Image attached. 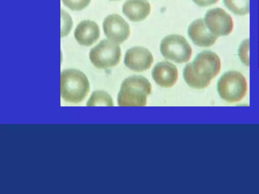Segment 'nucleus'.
Wrapping results in <instances>:
<instances>
[{
  "mask_svg": "<svg viewBox=\"0 0 259 194\" xmlns=\"http://www.w3.org/2000/svg\"><path fill=\"white\" fill-rule=\"evenodd\" d=\"M123 14L133 22L145 20L151 11V6L147 0H127L122 6Z\"/></svg>",
  "mask_w": 259,
  "mask_h": 194,
  "instance_id": "obj_13",
  "label": "nucleus"
},
{
  "mask_svg": "<svg viewBox=\"0 0 259 194\" xmlns=\"http://www.w3.org/2000/svg\"><path fill=\"white\" fill-rule=\"evenodd\" d=\"M221 68V60L215 53L203 51L195 57L192 63L185 66L183 77L190 87L203 89L218 75Z\"/></svg>",
  "mask_w": 259,
  "mask_h": 194,
  "instance_id": "obj_1",
  "label": "nucleus"
},
{
  "mask_svg": "<svg viewBox=\"0 0 259 194\" xmlns=\"http://www.w3.org/2000/svg\"><path fill=\"white\" fill-rule=\"evenodd\" d=\"M103 27L107 37L117 44L123 43L130 34L128 24L118 14L107 16L104 20Z\"/></svg>",
  "mask_w": 259,
  "mask_h": 194,
  "instance_id": "obj_8",
  "label": "nucleus"
},
{
  "mask_svg": "<svg viewBox=\"0 0 259 194\" xmlns=\"http://www.w3.org/2000/svg\"><path fill=\"white\" fill-rule=\"evenodd\" d=\"M90 84L86 75L79 70L69 69L63 70L60 76V92L66 102L78 103L87 96Z\"/></svg>",
  "mask_w": 259,
  "mask_h": 194,
  "instance_id": "obj_3",
  "label": "nucleus"
},
{
  "mask_svg": "<svg viewBox=\"0 0 259 194\" xmlns=\"http://www.w3.org/2000/svg\"><path fill=\"white\" fill-rule=\"evenodd\" d=\"M238 56L241 62L246 66H249V39L243 40L238 49Z\"/></svg>",
  "mask_w": 259,
  "mask_h": 194,
  "instance_id": "obj_16",
  "label": "nucleus"
},
{
  "mask_svg": "<svg viewBox=\"0 0 259 194\" xmlns=\"http://www.w3.org/2000/svg\"><path fill=\"white\" fill-rule=\"evenodd\" d=\"M154 61L150 52L143 46H134L126 52L124 63L130 70L141 72L149 69Z\"/></svg>",
  "mask_w": 259,
  "mask_h": 194,
  "instance_id": "obj_9",
  "label": "nucleus"
},
{
  "mask_svg": "<svg viewBox=\"0 0 259 194\" xmlns=\"http://www.w3.org/2000/svg\"><path fill=\"white\" fill-rule=\"evenodd\" d=\"M100 29L95 22L91 20L81 21L76 27L74 37L76 41L82 45L90 46L99 38Z\"/></svg>",
  "mask_w": 259,
  "mask_h": 194,
  "instance_id": "obj_12",
  "label": "nucleus"
},
{
  "mask_svg": "<svg viewBox=\"0 0 259 194\" xmlns=\"http://www.w3.org/2000/svg\"><path fill=\"white\" fill-rule=\"evenodd\" d=\"M160 51L165 59L179 64L188 62L192 53L186 39L178 34H170L163 38Z\"/></svg>",
  "mask_w": 259,
  "mask_h": 194,
  "instance_id": "obj_5",
  "label": "nucleus"
},
{
  "mask_svg": "<svg viewBox=\"0 0 259 194\" xmlns=\"http://www.w3.org/2000/svg\"><path fill=\"white\" fill-rule=\"evenodd\" d=\"M113 105L111 96L102 90L94 91L87 103V106H112Z\"/></svg>",
  "mask_w": 259,
  "mask_h": 194,
  "instance_id": "obj_15",
  "label": "nucleus"
},
{
  "mask_svg": "<svg viewBox=\"0 0 259 194\" xmlns=\"http://www.w3.org/2000/svg\"><path fill=\"white\" fill-rule=\"evenodd\" d=\"M61 37L66 36L69 33L72 26V21L70 15L64 10H61Z\"/></svg>",
  "mask_w": 259,
  "mask_h": 194,
  "instance_id": "obj_17",
  "label": "nucleus"
},
{
  "mask_svg": "<svg viewBox=\"0 0 259 194\" xmlns=\"http://www.w3.org/2000/svg\"><path fill=\"white\" fill-rule=\"evenodd\" d=\"M152 76L156 83L164 88L172 87L178 78L177 67L168 61L157 63L152 72Z\"/></svg>",
  "mask_w": 259,
  "mask_h": 194,
  "instance_id": "obj_11",
  "label": "nucleus"
},
{
  "mask_svg": "<svg viewBox=\"0 0 259 194\" xmlns=\"http://www.w3.org/2000/svg\"><path fill=\"white\" fill-rule=\"evenodd\" d=\"M247 82L244 76L237 71L225 73L219 79L217 90L220 97L229 103L242 100L246 94Z\"/></svg>",
  "mask_w": 259,
  "mask_h": 194,
  "instance_id": "obj_4",
  "label": "nucleus"
},
{
  "mask_svg": "<svg viewBox=\"0 0 259 194\" xmlns=\"http://www.w3.org/2000/svg\"><path fill=\"white\" fill-rule=\"evenodd\" d=\"M193 2L201 7H206L218 3L219 0H192Z\"/></svg>",
  "mask_w": 259,
  "mask_h": 194,
  "instance_id": "obj_19",
  "label": "nucleus"
},
{
  "mask_svg": "<svg viewBox=\"0 0 259 194\" xmlns=\"http://www.w3.org/2000/svg\"><path fill=\"white\" fill-rule=\"evenodd\" d=\"M225 6L232 13L243 16L249 13V0H223Z\"/></svg>",
  "mask_w": 259,
  "mask_h": 194,
  "instance_id": "obj_14",
  "label": "nucleus"
},
{
  "mask_svg": "<svg viewBox=\"0 0 259 194\" xmlns=\"http://www.w3.org/2000/svg\"><path fill=\"white\" fill-rule=\"evenodd\" d=\"M91 0H62L65 6L73 11H81L86 8Z\"/></svg>",
  "mask_w": 259,
  "mask_h": 194,
  "instance_id": "obj_18",
  "label": "nucleus"
},
{
  "mask_svg": "<svg viewBox=\"0 0 259 194\" xmlns=\"http://www.w3.org/2000/svg\"><path fill=\"white\" fill-rule=\"evenodd\" d=\"M204 21L209 30L217 37L228 35L234 27L232 18L221 8L207 11Z\"/></svg>",
  "mask_w": 259,
  "mask_h": 194,
  "instance_id": "obj_7",
  "label": "nucleus"
},
{
  "mask_svg": "<svg viewBox=\"0 0 259 194\" xmlns=\"http://www.w3.org/2000/svg\"><path fill=\"white\" fill-rule=\"evenodd\" d=\"M110 1H120V0H110Z\"/></svg>",
  "mask_w": 259,
  "mask_h": 194,
  "instance_id": "obj_20",
  "label": "nucleus"
},
{
  "mask_svg": "<svg viewBox=\"0 0 259 194\" xmlns=\"http://www.w3.org/2000/svg\"><path fill=\"white\" fill-rule=\"evenodd\" d=\"M151 92L152 86L147 78L139 75L130 76L121 83L118 104L119 106H144Z\"/></svg>",
  "mask_w": 259,
  "mask_h": 194,
  "instance_id": "obj_2",
  "label": "nucleus"
},
{
  "mask_svg": "<svg viewBox=\"0 0 259 194\" xmlns=\"http://www.w3.org/2000/svg\"><path fill=\"white\" fill-rule=\"evenodd\" d=\"M121 49L119 46L107 39L102 40L90 52V59L99 69H107L116 66L120 62Z\"/></svg>",
  "mask_w": 259,
  "mask_h": 194,
  "instance_id": "obj_6",
  "label": "nucleus"
},
{
  "mask_svg": "<svg viewBox=\"0 0 259 194\" xmlns=\"http://www.w3.org/2000/svg\"><path fill=\"white\" fill-rule=\"evenodd\" d=\"M188 34L194 44L203 47L212 46L218 37L209 30L204 20L200 18L194 20L190 24Z\"/></svg>",
  "mask_w": 259,
  "mask_h": 194,
  "instance_id": "obj_10",
  "label": "nucleus"
}]
</instances>
